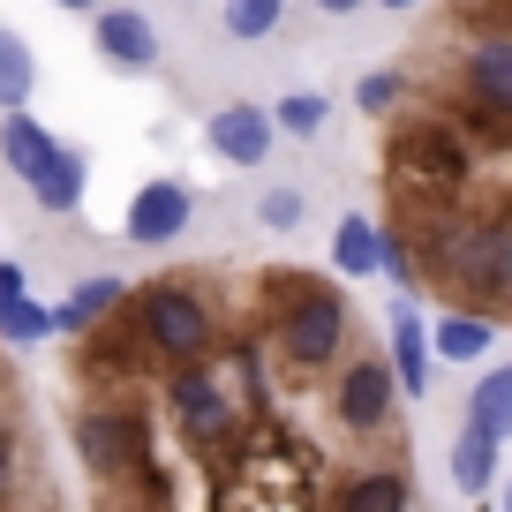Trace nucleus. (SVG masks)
<instances>
[{"mask_svg":"<svg viewBox=\"0 0 512 512\" xmlns=\"http://www.w3.org/2000/svg\"><path fill=\"white\" fill-rule=\"evenodd\" d=\"M467 98L497 121H512V38H475L467 46Z\"/></svg>","mask_w":512,"mask_h":512,"instance_id":"9","label":"nucleus"},{"mask_svg":"<svg viewBox=\"0 0 512 512\" xmlns=\"http://www.w3.org/2000/svg\"><path fill=\"white\" fill-rule=\"evenodd\" d=\"M128 302V279H113V272H98V279H83L76 294H68L61 309H53V332H91L106 309H121Z\"/></svg>","mask_w":512,"mask_h":512,"instance_id":"15","label":"nucleus"},{"mask_svg":"<svg viewBox=\"0 0 512 512\" xmlns=\"http://www.w3.org/2000/svg\"><path fill=\"white\" fill-rule=\"evenodd\" d=\"M166 400H174L181 437H189L196 452L226 445V430H234V400H226V384L211 377L204 362H181V369H174V384H166Z\"/></svg>","mask_w":512,"mask_h":512,"instance_id":"5","label":"nucleus"},{"mask_svg":"<svg viewBox=\"0 0 512 512\" xmlns=\"http://www.w3.org/2000/svg\"><path fill=\"white\" fill-rule=\"evenodd\" d=\"M392 377H400V392L407 400H422L430 392V332H422V317L415 309H392Z\"/></svg>","mask_w":512,"mask_h":512,"instance_id":"14","label":"nucleus"},{"mask_svg":"<svg viewBox=\"0 0 512 512\" xmlns=\"http://www.w3.org/2000/svg\"><path fill=\"white\" fill-rule=\"evenodd\" d=\"M279 16H287V0H226V38L256 46V38H272Z\"/></svg>","mask_w":512,"mask_h":512,"instance_id":"23","label":"nucleus"},{"mask_svg":"<svg viewBox=\"0 0 512 512\" xmlns=\"http://www.w3.org/2000/svg\"><path fill=\"white\" fill-rule=\"evenodd\" d=\"M136 332L144 347H159L166 362H204L211 354V309L189 287H136Z\"/></svg>","mask_w":512,"mask_h":512,"instance_id":"3","label":"nucleus"},{"mask_svg":"<svg viewBox=\"0 0 512 512\" xmlns=\"http://www.w3.org/2000/svg\"><path fill=\"white\" fill-rule=\"evenodd\" d=\"M497 497H505V505H512V482H505V490H497Z\"/></svg>","mask_w":512,"mask_h":512,"instance_id":"32","label":"nucleus"},{"mask_svg":"<svg viewBox=\"0 0 512 512\" xmlns=\"http://www.w3.org/2000/svg\"><path fill=\"white\" fill-rule=\"evenodd\" d=\"M377 8H415V0H377Z\"/></svg>","mask_w":512,"mask_h":512,"instance_id":"31","label":"nucleus"},{"mask_svg":"<svg viewBox=\"0 0 512 512\" xmlns=\"http://www.w3.org/2000/svg\"><path fill=\"white\" fill-rule=\"evenodd\" d=\"M91 46L106 53L113 68H159V31H151L136 8H98V31Z\"/></svg>","mask_w":512,"mask_h":512,"instance_id":"11","label":"nucleus"},{"mask_svg":"<svg viewBox=\"0 0 512 512\" xmlns=\"http://www.w3.org/2000/svg\"><path fill=\"white\" fill-rule=\"evenodd\" d=\"M46 332H53V309L31 302V294H16V302L0 309V347H38Z\"/></svg>","mask_w":512,"mask_h":512,"instance_id":"22","label":"nucleus"},{"mask_svg":"<svg viewBox=\"0 0 512 512\" xmlns=\"http://www.w3.org/2000/svg\"><path fill=\"white\" fill-rule=\"evenodd\" d=\"M452 482H460V497H490V482H497V437L490 430L467 422L452 437Z\"/></svg>","mask_w":512,"mask_h":512,"instance_id":"16","label":"nucleus"},{"mask_svg":"<svg viewBox=\"0 0 512 512\" xmlns=\"http://www.w3.org/2000/svg\"><path fill=\"white\" fill-rule=\"evenodd\" d=\"M53 151H61V136H53V128H38L31 113H0V159H8V174L16 181H31L38 166H53Z\"/></svg>","mask_w":512,"mask_h":512,"instance_id":"13","label":"nucleus"},{"mask_svg":"<svg viewBox=\"0 0 512 512\" xmlns=\"http://www.w3.org/2000/svg\"><path fill=\"white\" fill-rule=\"evenodd\" d=\"M272 136H279V128H272V113H264V106H249V98H234V106H219V113L204 121V144L219 151L226 166H264Z\"/></svg>","mask_w":512,"mask_h":512,"instance_id":"7","label":"nucleus"},{"mask_svg":"<svg viewBox=\"0 0 512 512\" xmlns=\"http://www.w3.org/2000/svg\"><path fill=\"white\" fill-rule=\"evenodd\" d=\"M272 287H279V354L302 369L332 362L347 347V302L332 287H317L309 272H279Z\"/></svg>","mask_w":512,"mask_h":512,"instance_id":"2","label":"nucleus"},{"mask_svg":"<svg viewBox=\"0 0 512 512\" xmlns=\"http://www.w3.org/2000/svg\"><path fill=\"white\" fill-rule=\"evenodd\" d=\"M467 422H475V430H490L497 445L512 437V362H497L490 377L475 384V400H467Z\"/></svg>","mask_w":512,"mask_h":512,"instance_id":"17","label":"nucleus"},{"mask_svg":"<svg viewBox=\"0 0 512 512\" xmlns=\"http://www.w3.org/2000/svg\"><path fill=\"white\" fill-rule=\"evenodd\" d=\"M189 189H181V181H144V189L128 196V226L121 234L128 241H144V249H159V241H174L181 226H189Z\"/></svg>","mask_w":512,"mask_h":512,"instance_id":"8","label":"nucleus"},{"mask_svg":"<svg viewBox=\"0 0 512 512\" xmlns=\"http://www.w3.org/2000/svg\"><path fill=\"white\" fill-rule=\"evenodd\" d=\"M31 91H38V61H31V46L0 23V113L31 106Z\"/></svg>","mask_w":512,"mask_h":512,"instance_id":"18","label":"nucleus"},{"mask_svg":"<svg viewBox=\"0 0 512 512\" xmlns=\"http://www.w3.org/2000/svg\"><path fill=\"white\" fill-rule=\"evenodd\" d=\"M76 452L91 475H136V467H151V422L136 415V407H83L76 415Z\"/></svg>","mask_w":512,"mask_h":512,"instance_id":"4","label":"nucleus"},{"mask_svg":"<svg viewBox=\"0 0 512 512\" xmlns=\"http://www.w3.org/2000/svg\"><path fill=\"white\" fill-rule=\"evenodd\" d=\"M430 347L445 354V362H482V354H490V317H437Z\"/></svg>","mask_w":512,"mask_h":512,"instance_id":"21","label":"nucleus"},{"mask_svg":"<svg viewBox=\"0 0 512 512\" xmlns=\"http://www.w3.org/2000/svg\"><path fill=\"white\" fill-rule=\"evenodd\" d=\"M53 8H98V0H53Z\"/></svg>","mask_w":512,"mask_h":512,"instance_id":"30","label":"nucleus"},{"mask_svg":"<svg viewBox=\"0 0 512 512\" xmlns=\"http://www.w3.org/2000/svg\"><path fill=\"white\" fill-rule=\"evenodd\" d=\"M256 219L272 226V234H287V226H302V189H264V196H256Z\"/></svg>","mask_w":512,"mask_h":512,"instance_id":"25","label":"nucleus"},{"mask_svg":"<svg viewBox=\"0 0 512 512\" xmlns=\"http://www.w3.org/2000/svg\"><path fill=\"white\" fill-rule=\"evenodd\" d=\"M392 98H400V76H392V68H377V76L354 83V106L362 113H392Z\"/></svg>","mask_w":512,"mask_h":512,"instance_id":"26","label":"nucleus"},{"mask_svg":"<svg viewBox=\"0 0 512 512\" xmlns=\"http://www.w3.org/2000/svg\"><path fill=\"white\" fill-rule=\"evenodd\" d=\"M23 189L38 196V211H53V219H68V211L83 204V189H91V159H83V151H53V166H38L31 181H23Z\"/></svg>","mask_w":512,"mask_h":512,"instance_id":"12","label":"nucleus"},{"mask_svg":"<svg viewBox=\"0 0 512 512\" xmlns=\"http://www.w3.org/2000/svg\"><path fill=\"white\" fill-rule=\"evenodd\" d=\"M16 482V437H8V415H0V490Z\"/></svg>","mask_w":512,"mask_h":512,"instance_id":"28","label":"nucleus"},{"mask_svg":"<svg viewBox=\"0 0 512 512\" xmlns=\"http://www.w3.org/2000/svg\"><path fill=\"white\" fill-rule=\"evenodd\" d=\"M339 422L347 430H384L392 422V369L384 362H354L339 377Z\"/></svg>","mask_w":512,"mask_h":512,"instance_id":"10","label":"nucleus"},{"mask_svg":"<svg viewBox=\"0 0 512 512\" xmlns=\"http://www.w3.org/2000/svg\"><path fill=\"white\" fill-rule=\"evenodd\" d=\"M16 294H31V279H23V264H8V256H0V309L16 302Z\"/></svg>","mask_w":512,"mask_h":512,"instance_id":"27","label":"nucleus"},{"mask_svg":"<svg viewBox=\"0 0 512 512\" xmlns=\"http://www.w3.org/2000/svg\"><path fill=\"white\" fill-rule=\"evenodd\" d=\"M437 272L467 294H512V219H437Z\"/></svg>","mask_w":512,"mask_h":512,"instance_id":"1","label":"nucleus"},{"mask_svg":"<svg viewBox=\"0 0 512 512\" xmlns=\"http://www.w3.org/2000/svg\"><path fill=\"white\" fill-rule=\"evenodd\" d=\"M407 497H415V482H407L400 467H384V475H354L347 490H339V505L347 512H400Z\"/></svg>","mask_w":512,"mask_h":512,"instance_id":"19","label":"nucleus"},{"mask_svg":"<svg viewBox=\"0 0 512 512\" xmlns=\"http://www.w3.org/2000/svg\"><path fill=\"white\" fill-rule=\"evenodd\" d=\"M324 121H332V98H324V91H287L272 128H287V136H317Z\"/></svg>","mask_w":512,"mask_h":512,"instance_id":"24","label":"nucleus"},{"mask_svg":"<svg viewBox=\"0 0 512 512\" xmlns=\"http://www.w3.org/2000/svg\"><path fill=\"white\" fill-rule=\"evenodd\" d=\"M324 16H354V8H362V0H317Z\"/></svg>","mask_w":512,"mask_h":512,"instance_id":"29","label":"nucleus"},{"mask_svg":"<svg viewBox=\"0 0 512 512\" xmlns=\"http://www.w3.org/2000/svg\"><path fill=\"white\" fill-rule=\"evenodd\" d=\"M392 166H400V181H415V189H460L467 181V144L437 121H415V128L392 136Z\"/></svg>","mask_w":512,"mask_h":512,"instance_id":"6","label":"nucleus"},{"mask_svg":"<svg viewBox=\"0 0 512 512\" xmlns=\"http://www.w3.org/2000/svg\"><path fill=\"white\" fill-rule=\"evenodd\" d=\"M377 256H384V234L369 219H339V234H332V264L347 279H369L377 272Z\"/></svg>","mask_w":512,"mask_h":512,"instance_id":"20","label":"nucleus"}]
</instances>
